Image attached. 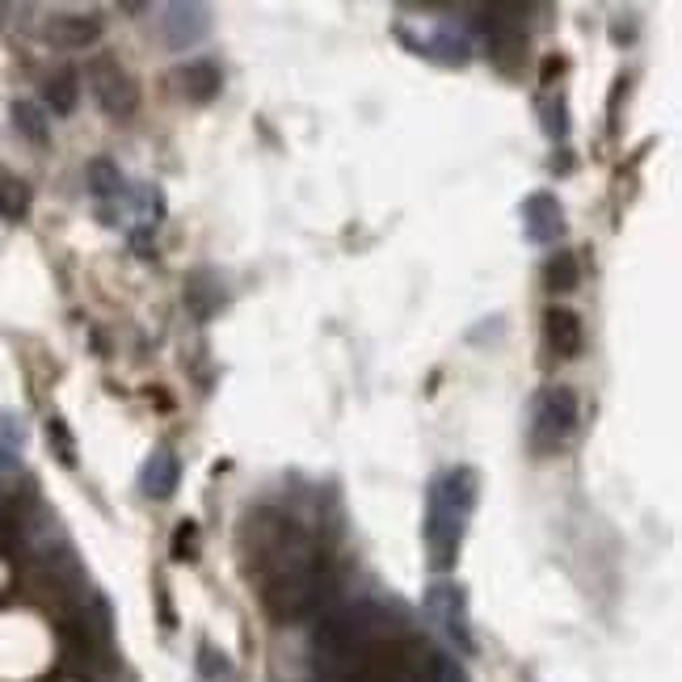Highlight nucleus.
<instances>
[{"instance_id": "f257e3e1", "label": "nucleus", "mask_w": 682, "mask_h": 682, "mask_svg": "<svg viewBox=\"0 0 682 682\" xmlns=\"http://www.w3.org/2000/svg\"><path fill=\"white\" fill-rule=\"evenodd\" d=\"M476 510V472L451 468L434 480L430 489V514H426V548L438 569L455 565L459 539H464V523Z\"/></svg>"}, {"instance_id": "f03ea898", "label": "nucleus", "mask_w": 682, "mask_h": 682, "mask_svg": "<svg viewBox=\"0 0 682 682\" xmlns=\"http://www.w3.org/2000/svg\"><path fill=\"white\" fill-rule=\"evenodd\" d=\"M329 595V577L320 565L312 569H299V574H282V577H270V586H266V607H270V616L275 619H303L320 611V602Z\"/></svg>"}, {"instance_id": "7ed1b4c3", "label": "nucleus", "mask_w": 682, "mask_h": 682, "mask_svg": "<svg viewBox=\"0 0 682 682\" xmlns=\"http://www.w3.org/2000/svg\"><path fill=\"white\" fill-rule=\"evenodd\" d=\"M577 426V401L569 388H548L535 405V430H531V443L535 451H556L565 447V438L574 434Z\"/></svg>"}, {"instance_id": "20e7f679", "label": "nucleus", "mask_w": 682, "mask_h": 682, "mask_svg": "<svg viewBox=\"0 0 682 682\" xmlns=\"http://www.w3.org/2000/svg\"><path fill=\"white\" fill-rule=\"evenodd\" d=\"M89 89H93V97L102 102V110L114 114V118L131 114L135 102H140L135 81H131L127 72H123V64H118V60H110V55H97V60L89 64Z\"/></svg>"}, {"instance_id": "39448f33", "label": "nucleus", "mask_w": 682, "mask_h": 682, "mask_svg": "<svg viewBox=\"0 0 682 682\" xmlns=\"http://www.w3.org/2000/svg\"><path fill=\"white\" fill-rule=\"evenodd\" d=\"M161 34L173 51H186L207 34V9L203 4H165L161 9Z\"/></svg>"}, {"instance_id": "423d86ee", "label": "nucleus", "mask_w": 682, "mask_h": 682, "mask_svg": "<svg viewBox=\"0 0 682 682\" xmlns=\"http://www.w3.org/2000/svg\"><path fill=\"white\" fill-rule=\"evenodd\" d=\"M523 228H527L531 245H552L556 236L565 232V211L552 194H531L523 203Z\"/></svg>"}, {"instance_id": "0eeeda50", "label": "nucleus", "mask_w": 682, "mask_h": 682, "mask_svg": "<svg viewBox=\"0 0 682 682\" xmlns=\"http://www.w3.org/2000/svg\"><path fill=\"white\" fill-rule=\"evenodd\" d=\"M177 480H182V464H177L173 451H152L148 464L140 468V489L148 493V497H173Z\"/></svg>"}, {"instance_id": "6e6552de", "label": "nucleus", "mask_w": 682, "mask_h": 682, "mask_svg": "<svg viewBox=\"0 0 682 682\" xmlns=\"http://www.w3.org/2000/svg\"><path fill=\"white\" fill-rule=\"evenodd\" d=\"M430 616L447 628L459 644H468V616H464V595L455 586H434L430 590Z\"/></svg>"}, {"instance_id": "1a4fd4ad", "label": "nucleus", "mask_w": 682, "mask_h": 682, "mask_svg": "<svg viewBox=\"0 0 682 682\" xmlns=\"http://www.w3.org/2000/svg\"><path fill=\"white\" fill-rule=\"evenodd\" d=\"M544 333H548V345H552L560 359H577L581 354V320L569 308H548Z\"/></svg>"}, {"instance_id": "9d476101", "label": "nucleus", "mask_w": 682, "mask_h": 682, "mask_svg": "<svg viewBox=\"0 0 682 682\" xmlns=\"http://www.w3.org/2000/svg\"><path fill=\"white\" fill-rule=\"evenodd\" d=\"M177 85L190 102H211L215 93L224 89V76H219V68L211 60H190V64L177 68Z\"/></svg>"}, {"instance_id": "9b49d317", "label": "nucleus", "mask_w": 682, "mask_h": 682, "mask_svg": "<svg viewBox=\"0 0 682 682\" xmlns=\"http://www.w3.org/2000/svg\"><path fill=\"white\" fill-rule=\"evenodd\" d=\"M102 34V22L97 18H55L46 25V39L64 51H76V46H89Z\"/></svg>"}, {"instance_id": "f8f14e48", "label": "nucleus", "mask_w": 682, "mask_h": 682, "mask_svg": "<svg viewBox=\"0 0 682 682\" xmlns=\"http://www.w3.org/2000/svg\"><path fill=\"white\" fill-rule=\"evenodd\" d=\"M544 287H548L552 296H565V291H574V287H577V257H569V254L548 257V266H544Z\"/></svg>"}, {"instance_id": "ddd939ff", "label": "nucleus", "mask_w": 682, "mask_h": 682, "mask_svg": "<svg viewBox=\"0 0 682 682\" xmlns=\"http://www.w3.org/2000/svg\"><path fill=\"white\" fill-rule=\"evenodd\" d=\"M89 190L97 194V198H118V194L127 190L123 186V173L114 169V161H93L89 165Z\"/></svg>"}, {"instance_id": "4468645a", "label": "nucleus", "mask_w": 682, "mask_h": 682, "mask_svg": "<svg viewBox=\"0 0 682 682\" xmlns=\"http://www.w3.org/2000/svg\"><path fill=\"white\" fill-rule=\"evenodd\" d=\"M30 211V190L18 177H0V215L4 219H22Z\"/></svg>"}, {"instance_id": "2eb2a0df", "label": "nucleus", "mask_w": 682, "mask_h": 682, "mask_svg": "<svg viewBox=\"0 0 682 682\" xmlns=\"http://www.w3.org/2000/svg\"><path fill=\"white\" fill-rule=\"evenodd\" d=\"M46 106L55 114H72L76 110V76L72 72H60L46 81Z\"/></svg>"}, {"instance_id": "dca6fc26", "label": "nucleus", "mask_w": 682, "mask_h": 682, "mask_svg": "<svg viewBox=\"0 0 682 682\" xmlns=\"http://www.w3.org/2000/svg\"><path fill=\"white\" fill-rule=\"evenodd\" d=\"M13 118H18L22 135H30L34 144H46V123H43V114H39V106H30V102H18V106H13Z\"/></svg>"}, {"instance_id": "f3484780", "label": "nucleus", "mask_w": 682, "mask_h": 682, "mask_svg": "<svg viewBox=\"0 0 682 682\" xmlns=\"http://www.w3.org/2000/svg\"><path fill=\"white\" fill-rule=\"evenodd\" d=\"M46 438H51V447H55V455H60V464H76V443H72V434H68V426L60 422V417H51L46 422Z\"/></svg>"}, {"instance_id": "a211bd4d", "label": "nucleus", "mask_w": 682, "mask_h": 682, "mask_svg": "<svg viewBox=\"0 0 682 682\" xmlns=\"http://www.w3.org/2000/svg\"><path fill=\"white\" fill-rule=\"evenodd\" d=\"M22 451V430L13 426L9 417H0V464H13Z\"/></svg>"}, {"instance_id": "6ab92c4d", "label": "nucleus", "mask_w": 682, "mask_h": 682, "mask_svg": "<svg viewBox=\"0 0 682 682\" xmlns=\"http://www.w3.org/2000/svg\"><path fill=\"white\" fill-rule=\"evenodd\" d=\"M194 539H198L194 523H182V527H177V539H173V556H177V560H190V556H194Z\"/></svg>"}, {"instance_id": "aec40b11", "label": "nucleus", "mask_w": 682, "mask_h": 682, "mask_svg": "<svg viewBox=\"0 0 682 682\" xmlns=\"http://www.w3.org/2000/svg\"><path fill=\"white\" fill-rule=\"evenodd\" d=\"M569 123H565V106H552L548 110V135H565Z\"/></svg>"}]
</instances>
